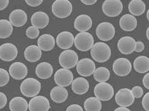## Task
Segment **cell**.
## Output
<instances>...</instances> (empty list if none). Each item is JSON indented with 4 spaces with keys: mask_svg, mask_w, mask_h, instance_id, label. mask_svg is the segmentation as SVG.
<instances>
[{
    "mask_svg": "<svg viewBox=\"0 0 149 111\" xmlns=\"http://www.w3.org/2000/svg\"><path fill=\"white\" fill-rule=\"evenodd\" d=\"M149 10H148V11L147 12V20H148V21L149 20Z\"/></svg>",
    "mask_w": 149,
    "mask_h": 111,
    "instance_id": "obj_46",
    "label": "cell"
},
{
    "mask_svg": "<svg viewBox=\"0 0 149 111\" xmlns=\"http://www.w3.org/2000/svg\"><path fill=\"white\" fill-rule=\"evenodd\" d=\"M117 47L121 53L126 55L130 54L135 50L136 40L131 37H123L118 41Z\"/></svg>",
    "mask_w": 149,
    "mask_h": 111,
    "instance_id": "obj_15",
    "label": "cell"
},
{
    "mask_svg": "<svg viewBox=\"0 0 149 111\" xmlns=\"http://www.w3.org/2000/svg\"><path fill=\"white\" fill-rule=\"evenodd\" d=\"M59 63L61 67L66 69H71L75 67L79 61L78 55L72 50H66L60 54Z\"/></svg>",
    "mask_w": 149,
    "mask_h": 111,
    "instance_id": "obj_6",
    "label": "cell"
},
{
    "mask_svg": "<svg viewBox=\"0 0 149 111\" xmlns=\"http://www.w3.org/2000/svg\"><path fill=\"white\" fill-rule=\"evenodd\" d=\"M42 56V50L36 45H30L26 48L24 51V57L26 61L30 62L38 61Z\"/></svg>",
    "mask_w": 149,
    "mask_h": 111,
    "instance_id": "obj_26",
    "label": "cell"
},
{
    "mask_svg": "<svg viewBox=\"0 0 149 111\" xmlns=\"http://www.w3.org/2000/svg\"><path fill=\"white\" fill-rule=\"evenodd\" d=\"M146 36H147V39L148 40H149V28H148L147 29V31H146Z\"/></svg>",
    "mask_w": 149,
    "mask_h": 111,
    "instance_id": "obj_45",
    "label": "cell"
},
{
    "mask_svg": "<svg viewBox=\"0 0 149 111\" xmlns=\"http://www.w3.org/2000/svg\"><path fill=\"white\" fill-rule=\"evenodd\" d=\"M91 56L94 61L103 63L107 61L111 56V50L107 44L104 42H97L91 48Z\"/></svg>",
    "mask_w": 149,
    "mask_h": 111,
    "instance_id": "obj_1",
    "label": "cell"
},
{
    "mask_svg": "<svg viewBox=\"0 0 149 111\" xmlns=\"http://www.w3.org/2000/svg\"><path fill=\"white\" fill-rule=\"evenodd\" d=\"M8 103V98L4 93L0 92V109L6 106Z\"/></svg>",
    "mask_w": 149,
    "mask_h": 111,
    "instance_id": "obj_37",
    "label": "cell"
},
{
    "mask_svg": "<svg viewBox=\"0 0 149 111\" xmlns=\"http://www.w3.org/2000/svg\"><path fill=\"white\" fill-rule=\"evenodd\" d=\"M28 17L24 10L15 9L9 15V21L15 27H21L27 22Z\"/></svg>",
    "mask_w": 149,
    "mask_h": 111,
    "instance_id": "obj_19",
    "label": "cell"
},
{
    "mask_svg": "<svg viewBox=\"0 0 149 111\" xmlns=\"http://www.w3.org/2000/svg\"><path fill=\"white\" fill-rule=\"evenodd\" d=\"M28 108V102L23 97H14L9 102V109L10 111H27Z\"/></svg>",
    "mask_w": 149,
    "mask_h": 111,
    "instance_id": "obj_28",
    "label": "cell"
},
{
    "mask_svg": "<svg viewBox=\"0 0 149 111\" xmlns=\"http://www.w3.org/2000/svg\"><path fill=\"white\" fill-rule=\"evenodd\" d=\"M145 48V45L143 43V42H141V41H137L136 42V48H135V51L136 52H142Z\"/></svg>",
    "mask_w": 149,
    "mask_h": 111,
    "instance_id": "obj_40",
    "label": "cell"
},
{
    "mask_svg": "<svg viewBox=\"0 0 149 111\" xmlns=\"http://www.w3.org/2000/svg\"><path fill=\"white\" fill-rule=\"evenodd\" d=\"M20 92L26 97L37 96L41 89V84L35 78H29L22 82L20 87Z\"/></svg>",
    "mask_w": 149,
    "mask_h": 111,
    "instance_id": "obj_2",
    "label": "cell"
},
{
    "mask_svg": "<svg viewBox=\"0 0 149 111\" xmlns=\"http://www.w3.org/2000/svg\"><path fill=\"white\" fill-rule=\"evenodd\" d=\"M134 97L132 92L128 89H122L116 93L115 100L119 106L127 108L131 106L134 101Z\"/></svg>",
    "mask_w": 149,
    "mask_h": 111,
    "instance_id": "obj_10",
    "label": "cell"
},
{
    "mask_svg": "<svg viewBox=\"0 0 149 111\" xmlns=\"http://www.w3.org/2000/svg\"><path fill=\"white\" fill-rule=\"evenodd\" d=\"M9 4L8 0H1L0 1V10L5 9Z\"/></svg>",
    "mask_w": 149,
    "mask_h": 111,
    "instance_id": "obj_42",
    "label": "cell"
},
{
    "mask_svg": "<svg viewBox=\"0 0 149 111\" xmlns=\"http://www.w3.org/2000/svg\"><path fill=\"white\" fill-rule=\"evenodd\" d=\"M142 107L146 111H149V93H147L142 100Z\"/></svg>",
    "mask_w": 149,
    "mask_h": 111,
    "instance_id": "obj_36",
    "label": "cell"
},
{
    "mask_svg": "<svg viewBox=\"0 0 149 111\" xmlns=\"http://www.w3.org/2000/svg\"><path fill=\"white\" fill-rule=\"evenodd\" d=\"M123 9L122 2L120 0H106L102 5L104 14L110 17L118 16Z\"/></svg>",
    "mask_w": 149,
    "mask_h": 111,
    "instance_id": "obj_7",
    "label": "cell"
},
{
    "mask_svg": "<svg viewBox=\"0 0 149 111\" xmlns=\"http://www.w3.org/2000/svg\"><path fill=\"white\" fill-rule=\"evenodd\" d=\"M52 10L58 18L65 19L72 13V6L68 0H56L52 6Z\"/></svg>",
    "mask_w": 149,
    "mask_h": 111,
    "instance_id": "obj_3",
    "label": "cell"
},
{
    "mask_svg": "<svg viewBox=\"0 0 149 111\" xmlns=\"http://www.w3.org/2000/svg\"><path fill=\"white\" fill-rule=\"evenodd\" d=\"M74 37L73 34L69 31L60 32L56 39V43L61 49L69 50L74 44Z\"/></svg>",
    "mask_w": 149,
    "mask_h": 111,
    "instance_id": "obj_17",
    "label": "cell"
},
{
    "mask_svg": "<svg viewBox=\"0 0 149 111\" xmlns=\"http://www.w3.org/2000/svg\"><path fill=\"white\" fill-rule=\"evenodd\" d=\"M66 111H84L83 108L79 104H71L69 106Z\"/></svg>",
    "mask_w": 149,
    "mask_h": 111,
    "instance_id": "obj_39",
    "label": "cell"
},
{
    "mask_svg": "<svg viewBox=\"0 0 149 111\" xmlns=\"http://www.w3.org/2000/svg\"><path fill=\"white\" fill-rule=\"evenodd\" d=\"M74 43L79 51H87L91 50L94 45V38L89 32H80L74 38Z\"/></svg>",
    "mask_w": 149,
    "mask_h": 111,
    "instance_id": "obj_4",
    "label": "cell"
},
{
    "mask_svg": "<svg viewBox=\"0 0 149 111\" xmlns=\"http://www.w3.org/2000/svg\"><path fill=\"white\" fill-rule=\"evenodd\" d=\"M96 69V65L93 60L89 58H84L78 61L76 65L77 73L83 77L92 75Z\"/></svg>",
    "mask_w": 149,
    "mask_h": 111,
    "instance_id": "obj_12",
    "label": "cell"
},
{
    "mask_svg": "<svg viewBox=\"0 0 149 111\" xmlns=\"http://www.w3.org/2000/svg\"><path fill=\"white\" fill-rule=\"evenodd\" d=\"M26 36L31 39H34L38 37L39 35V29L34 26H30L27 28L26 31Z\"/></svg>",
    "mask_w": 149,
    "mask_h": 111,
    "instance_id": "obj_34",
    "label": "cell"
},
{
    "mask_svg": "<svg viewBox=\"0 0 149 111\" xmlns=\"http://www.w3.org/2000/svg\"><path fill=\"white\" fill-rule=\"evenodd\" d=\"M120 26L125 31H133L137 27V21L133 15L127 14L123 15L119 21Z\"/></svg>",
    "mask_w": 149,
    "mask_h": 111,
    "instance_id": "obj_22",
    "label": "cell"
},
{
    "mask_svg": "<svg viewBox=\"0 0 149 111\" xmlns=\"http://www.w3.org/2000/svg\"><path fill=\"white\" fill-rule=\"evenodd\" d=\"M94 94L100 101H107L112 98L114 95L113 87L107 83H100L94 89Z\"/></svg>",
    "mask_w": 149,
    "mask_h": 111,
    "instance_id": "obj_5",
    "label": "cell"
},
{
    "mask_svg": "<svg viewBox=\"0 0 149 111\" xmlns=\"http://www.w3.org/2000/svg\"><path fill=\"white\" fill-rule=\"evenodd\" d=\"M50 108L49 100L44 96L33 97L28 104L30 111H49Z\"/></svg>",
    "mask_w": 149,
    "mask_h": 111,
    "instance_id": "obj_14",
    "label": "cell"
},
{
    "mask_svg": "<svg viewBox=\"0 0 149 111\" xmlns=\"http://www.w3.org/2000/svg\"><path fill=\"white\" fill-rule=\"evenodd\" d=\"M133 67L135 70L139 73H145L149 71V59L145 56H140L136 57Z\"/></svg>",
    "mask_w": 149,
    "mask_h": 111,
    "instance_id": "obj_27",
    "label": "cell"
},
{
    "mask_svg": "<svg viewBox=\"0 0 149 111\" xmlns=\"http://www.w3.org/2000/svg\"><path fill=\"white\" fill-rule=\"evenodd\" d=\"M131 90V92H132L134 98H141L143 96L144 90H143V89L141 87L134 86L133 87V89Z\"/></svg>",
    "mask_w": 149,
    "mask_h": 111,
    "instance_id": "obj_35",
    "label": "cell"
},
{
    "mask_svg": "<svg viewBox=\"0 0 149 111\" xmlns=\"http://www.w3.org/2000/svg\"><path fill=\"white\" fill-rule=\"evenodd\" d=\"M55 43V40L53 36L45 34L39 37L38 40V46L41 50L49 51L54 49Z\"/></svg>",
    "mask_w": 149,
    "mask_h": 111,
    "instance_id": "obj_21",
    "label": "cell"
},
{
    "mask_svg": "<svg viewBox=\"0 0 149 111\" xmlns=\"http://www.w3.org/2000/svg\"><path fill=\"white\" fill-rule=\"evenodd\" d=\"M114 111H131V110H130L127 108L120 107V108H117V109H116L115 110H114Z\"/></svg>",
    "mask_w": 149,
    "mask_h": 111,
    "instance_id": "obj_44",
    "label": "cell"
},
{
    "mask_svg": "<svg viewBox=\"0 0 149 111\" xmlns=\"http://www.w3.org/2000/svg\"><path fill=\"white\" fill-rule=\"evenodd\" d=\"M113 72L119 77H126L131 71L132 65L130 61L127 58L120 57L116 59L113 63Z\"/></svg>",
    "mask_w": 149,
    "mask_h": 111,
    "instance_id": "obj_9",
    "label": "cell"
},
{
    "mask_svg": "<svg viewBox=\"0 0 149 111\" xmlns=\"http://www.w3.org/2000/svg\"><path fill=\"white\" fill-rule=\"evenodd\" d=\"M74 80L72 73L68 69L60 68L57 70L54 75L55 83L60 87H68L71 85Z\"/></svg>",
    "mask_w": 149,
    "mask_h": 111,
    "instance_id": "obj_11",
    "label": "cell"
},
{
    "mask_svg": "<svg viewBox=\"0 0 149 111\" xmlns=\"http://www.w3.org/2000/svg\"><path fill=\"white\" fill-rule=\"evenodd\" d=\"M25 2L28 5L31 7H37L41 5L43 2L42 0H26Z\"/></svg>",
    "mask_w": 149,
    "mask_h": 111,
    "instance_id": "obj_38",
    "label": "cell"
},
{
    "mask_svg": "<svg viewBox=\"0 0 149 111\" xmlns=\"http://www.w3.org/2000/svg\"><path fill=\"white\" fill-rule=\"evenodd\" d=\"M96 0H82L81 2L85 5H93L96 3Z\"/></svg>",
    "mask_w": 149,
    "mask_h": 111,
    "instance_id": "obj_43",
    "label": "cell"
},
{
    "mask_svg": "<svg viewBox=\"0 0 149 111\" xmlns=\"http://www.w3.org/2000/svg\"><path fill=\"white\" fill-rule=\"evenodd\" d=\"M53 71V67L50 63L42 62L37 65L35 72L38 78L41 79H46L52 77Z\"/></svg>",
    "mask_w": 149,
    "mask_h": 111,
    "instance_id": "obj_25",
    "label": "cell"
},
{
    "mask_svg": "<svg viewBox=\"0 0 149 111\" xmlns=\"http://www.w3.org/2000/svg\"><path fill=\"white\" fill-rule=\"evenodd\" d=\"M18 55L16 46L10 43H6L0 46V59L3 61H14Z\"/></svg>",
    "mask_w": 149,
    "mask_h": 111,
    "instance_id": "obj_13",
    "label": "cell"
},
{
    "mask_svg": "<svg viewBox=\"0 0 149 111\" xmlns=\"http://www.w3.org/2000/svg\"><path fill=\"white\" fill-rule=\"evenodd\" d=\"M84 108L86 111H100L102 108L101 101L96 97H90L84 102Z\"/></svg>",
    "mask_w": 149,
    "mask_h": 111,
    "instance_id": "obj_30",
    "label": "cell"
},
{
    "mask_svg": "<svg viewBox=\"0 0 149 111\" xmlns=\"http://www.w3.org/2000/svg\"><path fill=\"white\" fill-rule=\"evenodd\" d=\"M72 89L77 95H84L87 93L90 87L88 81L83 77H79L73 80Z\"/></svg>",
    "mask_w": 149,
    "mask_h": 111,
    "instance_id": "obj_23",
    "label": "cell"
},
{
    "mask_svg": "<svg viewBox=\"0 0 149 111\" xmlns=\"http://www.w3.org/2000/svg\"><path fill=\"white\" fill-rule=\"evenodd\" d=\"M9 74L3 68H0V87L7 85L9 81Z\"/></svg>",
    "mask_w": 149,
    "mask_h": 111,
    "instance_id": "obj_33",
    "label": "cell"
},
{
    "mask_svg": "<svg viewBox=\"0 0 149 111\" xmlns=\"http://www.w3.org/2000/svg\"><path fill=\"white\" fill-rule=\"evenodd\" d=\"M13 32V26L7 20H0V38L6 39Z\"/></svg>",
    "mask_w": 149,
    "mask_h": 111,
    "instance_id": "obj_32",
    "label": "cell"
},
{
    "mask_svg": "<svg viewBox=\"0 0 149 111\" xmlns=\"http://www.w3.org/2000/svg\"><path fill=\"white\" fill-rule=\"evenodd\" d=\"M93 74L94 79L96 81L100 83H104L109 79L111 73L108 68L104 67H100L95 69Z\"/></svg>",
    "mask_w": 149,
    "mask_h": 111,
    "instance_id": "obj_31",
    "label": "cell"
},
{
    "mask_svg": "<svg viewBox=\"0 0 149 111\" xmlns=\"http://www.w3.org/2000/svg\"><path fill=\"white\" fill-rule=\"evenodd\" d=\"M52 100L56 103L65 102L68 97V92L65 87L56 86L51 90L50 93Z\"/></svg>",
    "mask_w": 149,
    "mask_h": 111,
    "instance_id": "obj_24",
    "label": "cell"
},
{
    "mask_svg": "<svg viewBox=\"0 0 149 111\" xmlns=\"http://www.w3.org/2000/svg\"><path fill=\"white\" fill-rule=\"evenodd\" d=\"M96 36L102 41L112 40L116 34V30L113 25L109 22L100 23L96 30Z\"/></svg>",
    "mask_w": 149,
    "mask_h": 111,
    "instance_id": "obj_8",
    "label": "cell"
},
{
    "mask_svg": "<svg viewBox=\"0 0 149 111\" xmlns=\"http://www.w3.org/2000/svg\"><path fill=\"white\" fill-rule=\"evenodd\" d=\"M74 28L81 32L88 31L92 26V20L91 17L85 14H82L77 16L74 20Z\"/></svg>",
    "mask_w": 149,
    "mask_h": 111,
    "instance_id": "obj_18",
    "label": "cell"
},
{
    "mask_svg": "<svg viewBox=\"0 0 149 111\" xmlns=\"http://www.w3.org/2000/svg\"><path fill=\"white\" fill-rule=\"evenodd\" d=\"M10 77L16 80L24 79L28 74V68L24 63L16 62L11 65L9 69Z\"/></svg>",
    "mask_w": 149,
    "mask_h": 111,
    "instance_id": "obj_16",
    "label": "cell"
},
{
    "mask_svg": "<svg viewBox=\"0 0 149 111\" xmlns=\"http://www.w3.org/2000/svg\"><path fill=\"white\" fill-rule=\"evenodd\" d=\"M128 9L131 15L140 16L144 13L146 4L142 0H132L129 3Z\"/></svg>",
    "mask_w": 149,
    "mask_h": 111,
    "instance_id": "obj_29",
    "label": "cell"
},
{
    "mask_svg": "<svg viewBox=\"0 0 149 111\" xmlns=\"http://www.w3.org/2000/svg\"><path fill=\"white\" fill-rule=\"evenodd\" d=\"M31 23L33 26L38 29H44L49 25V16L44 12H36L31 16Z\"/></svg>",
    "mask_w": 149,
    "mask_h": 111,
    "instance_id": "obj_20",
    "label": "cell"
},
{
    "mask_svg": "<svg viewBox=\"0 0 149 111\" xmlns=\"http://www.w3.org/2000/svg\"><path fill=\"white\" fill-rule=\"evenodd\" d=\"M142 83L146 89H149V73H147L142 79Z\"/></svg>",
    "mask_w": 149,
    "mask_h": 111,
    "instance_id": "obj_41",
    "label": "cell"
}]
</instances>
